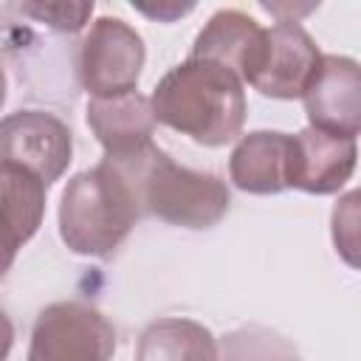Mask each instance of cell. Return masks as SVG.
I'll use <instances>...</instances> for the list:
<instances>
[{"mask_svg":"<svg viewBox=\"0 0 361 361\" xmlns=\"http://www.w3.org/2000/svg\"><path fill=\"white\" fill-rule=\"evenodd\" d=\"M113 353V322L87 302L65 299L39 310L25 361H110Z\"/></svg>","mask_w":361,"mask_h":361,"instance_id":"obj_4","label":"cell"},{"mask_svg":"<svg viewBox=\"0 0 361 361\" xmlns=\"http://www.w3.org/2000/svg\"><path fill=\"white\" fill-rule=\"evenodd\" d=\"M20 14L45 23L54 31L62 34H76L87 25L90 14H93V3H45V0H34V3H20L17 6Z\"/></svg>","mask_w":361,"mask_h":361,"instance_id":"obj_15","label":"cell"},{"mask_svg":"<svg viewBox=\"0 0 361 361\" xmlns=\"http://www.w3.org/2000/svg\"><path fill=\"white\" fill-rule=\"evenodd\" d=\"M11 344H14V324H11L8 313L0 307V361H6V358H8Z\"/></svg>","mask_w":361,"mask_h":361,"instance_id":"obj_19","label":"cell"},{"mask_svg":"<svg viewBox=\"0 0 361 361\" xmlns=\"http://www.w3.org/2000/svg\"><path fill=\"white\" fill-rule=\"evenodd\" d=\"M141 220L130 180L110 164L99 161L76 172L59 197V237L79 257H110Z\"/></svg>","mask_w":361,"mask_h":361,"instance_id":"obj_3","label":"cell"},{"mask_svg":"<svg viewBox=\"0 0 361 361\" xmlns=\"http://www.w3.org/2000/svg\"><path fill=\"white\" fill-rule=\"evenodd\" d=\"M358 192H347L336 209H333V243H336V251L355 268L358 259H355V248H358Z\"/></svg>","mask_w":361,"mask_h":361,"instance_id":"obj_16","label":"cell"},{"mask_svg":"<svg viewBox=\"0 0 361 361\" xmlns=\"http://www.w3.org/2000/svg\"><path fill=\"white\" fill-rule=\"evenodd\" d=\"M147 62L141 34L121 17H96L79 42L76 73L90 99H107L135 90Z\"/></svg>","mask_w":361,"mask_h":361,"instance_id":"obj_5","label":"cell"},{"mask_svg":"<svg viewBox=\"0 0 361 361\" xmlns=\"http://www.w3.org/2000/svg\"><path fill=\"white\" fill-rule=\"evenodd\" d=\"M133 8H138V11L149 14V17H158V20H172V17H178V14L192 11V6H178V3H164V6H158V8H147V6H141V3H133Z\"/></svg>","mask_w":361,"mask_h":361,"instance_id":"obj_18","label":"cell"},{"mask_svg":"<svg viewBox=\"0 0 361 361\" xmlns=\"http://www.w3.org/2000/svg\"><path fill=\"white\" fill-rule=\"evenodd\" d=\"M322 62V51L316 39L299 23H276L265 28V56L251 82L268 99H302L316 68Z\"/></svg>","mask_w":361,"mask_h":361,"instance_id":"obj_8","label":"cell"},{"mask_svg":"<svg viewBox=\"0 0 361 361\" xmlns=\"http://www.w3.org/2000/svg\"><path fill=\"white\" fill-rule=\"evenodd\" d=\"M296 178L293 189L307 195H333L355 172L358 144L347 135H333L316 127H305L296 135Z\"/></svg>","mask_w":361,"mask_h":361,"instance_id":"obj_12","label":"cell"},{"mask_svg":"<svg viewBox=\"0 0 361 361\" xmlns=\"http://www.w3.org/2000/svg\"><path fill=\"white\" fill-rule=\"evenodd\" d=\"M149 104L155 124L189 135L200 147L234 141L248 116L243 82L228 68L195 56L158 79Z\"/></svg>","mask_w":361,"mask_h":361,"instance_id":"obj_1","label":"cell"},{"mask_svg":"<svg viewBox=\"0 0 361 361\" xmlns=\"http://www.w3.org/2000/svg\"><path fill=\"white\" fill-rule=\"evenodd\" d=\"M6 104V73H3V68H0V107Z\"/></svg>","mask_w":361,"mask_h":361,"instance_id":"obj_20","label":"cell"},{"mask_svg":"<svg viewBox=\"0 0 361 361\" xmlns=\"http://www.w3.org/2000/svg\"><path fill=\"white\" fill-rule=\"evenodd\" d=\"M135 361H220L214 333L183 316L149 322L135 341Z\"/></svg>","mask_w":361,"mask_h":361,"instance_id":"obj_13","label":"cell"},{"mask_svg":"<svg viewBox=\"0 0 361 361\" xmlns=\"http://www.w3.org/2000/svg\"><path fill=\"white\" fill-rule=\"evenodd\" d=\"M310 127L355 138L361 130V65L344 54H322V62L302 93Z\"/></svg>","mask_w":361,"mask_h":361,"instance_id":"obj_7","label":"cell"},{"mask_svg":"<svg viewBox=\"0 0 361 361\" xmlns=\"http://www.w3.org/2000/svg\"><path fill=\"white\" fill-rule=\"evenodd\" d=\"M228 178L248 195H279L293 189L296 138L282 130H254L240 135L228 155Z\"/></svg>","mask_w":361,"mask_h":361,"instance_id":"obj_9","label":"cell"},{"mask_svg":"<svg viewBox=\"0 0 361 361\" xmlns=\"http://www.w3.org/2000/svg\"><path fill=\"white\" fill-rule=\"evenodd\" d=\"M192 56L217 62L251 85L265 56V28L240 8H220L197 31Z\"/></svg>","mask_w":361,"mask_h":361,"instance_id":"obj_10","label":"cell"},{"mask_svg":"<svg viewBox=\"0 0 361 361\" xmlns=\"http://www.w3.org/2000/svg\"><path fill=\"white\" fill-rule=\"evenodd\" d=\"M110 161L133 186L141 217H158L180 228H212L231 209V192L214 172L175 164L161 147L149 144L130 158Z\"/></svg>","mask_w":361,"mask_h":361,"instance_id":"obj_2","label":"cell"},{"mask_svg":"<svg viewBox=\"0 0 361 361\" xmlns=\"http://www.w3.org/2000/svg\"><path fill=\"white\" fill-rule=\"evenodd\" d=\"M23 243H25V237L0 214V279L11 271V265H14L17 251L23 248Z\"/></svg>","mask_w":361,"mask_h":361,"instance_id":"obj_17","label":"cell"},{"mask_svg":"<svg viewBox=\"0 0 361 361\" xmlns=\"http://www.w3.org/2000/svg\"><path fill=\"white\" fill-rule=\"evenodd\" d=\"M0 161L17 164L51 186L73 161V133L54 113L14 110L0 118Z\"/></svg>","mask_w":361,"mask_h":361,"instance_id":"obj_6","label":"cell"},{"mask_svg":"<svg viewBox=\"0 0 361 361\" xmlns=\"http://www.w3.org/2000/svg\"><path fill=\"white\" fill-rule=\"evenodd\" d=\"M45 192L48 186L34 172L0 161V214L25 237V243L42 226Z\"/></svg>","mask_w":361,"mask_h":361,"instance_id":"obj_14","label":"cell"},{"mask_svg":"<svg viewBox=\"0 0 361 361\" xmlns=\"http://www.w3.org/2000/svg\"><path fill=\"white\" fill-rule=\"evenodd\" d=\"M85 118L90 133L102 144L104 158L113 161L138 155L152 144L155 135V116L149 96H141L138 90L107 99H90Z\"/></svg>","mask_w":361,"mask_h":361,"instance_id":"obj_11","label":"cell"}]
</instances>
